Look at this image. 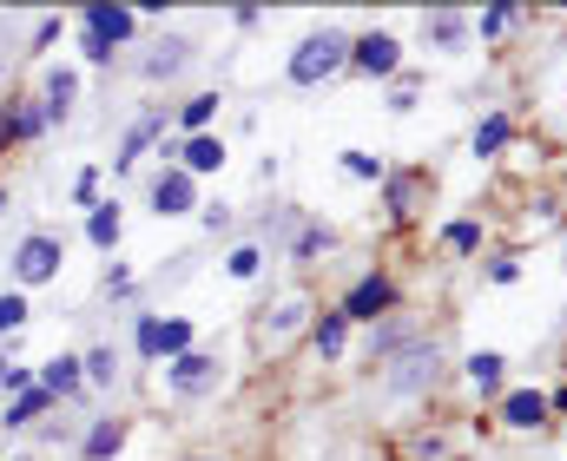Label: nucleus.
Segmentation results:
<instances>
[{
	"label": "nucleus",
	"mask_w": 567,
	"mask_h": 461,
	"mask_svg": "<svg viewBox=\"0 0 567 461\" xmlns=\"http://www.w3.org/2000/svg\"><path fill=\"white\" fill-rule=\"evenodd\" d=\"M443 251H449V257H469V251H482V224H476V218H456V224H443Z\"/></svg>",
	"instance_id": "bb28decb"
},
{
	"label": "nucleus",
	"mask_w": 567,
	"mask_h": 461,
	"mask_svg": "<svg viewBox=\"0 0 567 461\" xmlns=\"http://www.w3.org/2000/svg\"><path fill=\"white\" fill-rule=\"evenodd\" d=\"M79 26H86L92 40H106V46H126V40H132V26H139V13H132V7H86V13H79Z\"/></svg>",
	"instance_id": "9d476101"
},
{
	"label": "nucleus",
	"mask_w": 567,
	"mask_h": 461,
	"mask_svg": "<svg viewBox=\"0 0 567 461\" xmlns=\"http://www.w3.org/2000/svg\"><path fill=\"white\" fill-rule=\"evenodd\" d=\"M423 33H429L436 53H462L469 33H476V20H469L462 7H436V13H423Z\"/></svg>",
	"instance_id": "1a4fd4ad"
},
{
	"label": "nucleus",
	"mask_w": 567,
	"mask_h": 461,
	"mask_svg": "<svg viewBox=\"0 0 567 461\" xmlns=\"http://www.w3.org/2000/svg\"><path fill=\"white\" fill-rule=\"evenodd\" d=\"M139 356H145V363H159V317H152V310L139 317Z\"/></svg>",
	"instance_id": "c9c22d12"
},
{
	"label": "nucleus",
	"mask_w": 567,
	"mask_h": 461,
	"mask_svg": "<svg viewBox=\"0 0 567 461\" xmlns=\"http://www.w3.org/2000/svg\"><path fill=\"white\" fill-rule=\"evenodd\" d=\"M443 383V350L436 343H410L403 356H390V370H383V389L390 396H429Z\"/></svg>",
	"instance_id": "f03ea898"
},
{
	"label": "nucleus",
	"mask_w": 567,
	"mask_h": 461,
	"mask_svg": "<svg viewBox=\"0 0 567 461\" xmlns=\"http://www.w3.org/2000/svg\"><path fill=\"white\" fill-rule=\"evenodd\" d=\"M211 112H218V92H192V99L178 106V125H185V139H198V132L211 125Z\"/></svg>",
	"instance_id": "a878e982"
},
{
	"label": "nucleus",
	"mask_w": 567,
	"mask_h": 461,
	"mask_svg": "<svg viewBox=\"0 0 567 461\" xmlns=\"http://www.w3.org/2000/svg\"><path fill=\"white\" fill-rule=\"evenodd\" d=\"M225 271H231V277L244 284V277H258V271H264V251H258V244H238V251L225 257Z\"/></svg>",
	"instance_id": "c756f323"
},
{
	"label": "nucleus",
	"mask_w": 567,
	"mask_h": 461,
	"mask_svg": "<svg viewBox=\"0 0 567 461\" xmlns=\"http://www.w3.org/2000/svg\"><path fill=\"white\" fill-rule=\"evenodd\" d=\"M218 383H225V363H218L211 350H185V356L165 363V389H172L178 403H198V396H211Z\"/></svg>",
	"instance_id": "20e7f679"
},
{
	"label": "nucleus",
	"mask_w": 567,
	"mask_h": 461,
	"mask_svg": "<svg viewBox=\"0 0 567 461\" xmlns=\"http://www.w3.org/2000/svg\"><path fill=\"white\" fill-rule=\"evenodd\" d=\"M416 343V330H410V317H383L377 330H370V363H390V356H403Z\"/></svg>",
	"instance_id": "dca6fc26"
},
{
	"label": "nucleus",
	"mask_w": 567,
	"mask_h": 461,
	"mask_svg": "<svg viewBox=\"0 0 567 461\" xmlns=\"http://www.w3.org/2000/svg\"><path fill=\"white\" fill-rule=\"evenodd\" d=\"M0 389H13V396H26V389H33V370H13V363H7V350H0Z\"/></svg>",
	"instance_id": "e433bc0d"
},
{
	"label": "nucleus",
	"mask_w": 567,
	"mask_h": 461,
	"mask_svg": "<svg viewBox=\"0 0 567 461\" xmlns=\"http://www.w3.org/2000/svg\"><path fill=\"white\" fill-rule=\"evenodd\" d=\"M515 139V125H509V112H489L482 125H476V158H495L502 145Z\"/></svg>",
	"instance_id": "5701e85b"
},
{
	"label": "nucleus",
	"mask_w": 567,
	"mask_h": 461,
	"mask_svg": "<svg viewBox=\"0 0 567 461\" xmlns=\"http://www.w3.org/2000/svg\"><path fill=\"white\" fill-rule=\"evenodd\" d=\"M192 205H198V178L178 172V165H165V172L152 178V211H159V218H185Z\"/></svg>",
	"instance_id": "0eeeda50"
},
{
	"label": "nucleus",
	"mask_w": 567,
	"mask_h": 461,
	"mask_svg": "<svg viewBox=\"0 0 567 461\" xmlns=\"http://www.w3.org/2000/svg\"><path fill=\"white\" fill-rule=\"evenodd\" d=\"M192 59H198V46H192L185 33H172V40H159L152 53H139V79H178Z\"/></svg>",
	"instance_id": "6e6552de"
},
{
	"label": "nucleus",
	"mask_w": 567,
	"mask_h": 461,
	"mask_svg": "<svg viewBox=\"0 0 567 461\" xmlns=\"http://www.w3.org/2000/svg\"><path fill=\"white\" fill-rule=\"evenodd\" d=\"M46 409H53V396H46V389H40V383H33V389H26V396H13V403H7V409H0V429H33V422H40V416H46Z\"/></svg>",
	"instance_id": "aec40b11"
},
{
	"label": "nucleus",
	"mask_w": 567,
	"mask_h": 461,
	"mask_svg": "<svg viewBox=\"0 0 567 461\" xmlns=\"http://www.w3.org/2000/svg\"><path fill=\"white\" fill-rule=\"evenodd\" d=\"M126 449V422H112V416H99L92 429H86V442H79V461H112Z\"/></svg>",
	"instance_id": "a211bd4d"
},
{
	"label": "nucleus",
	"mask_w": 567,
	"mask_h": 461,
	"mask_svg": "<svg viewBox=\"0 0 567 461\" xmlns=\"http://www.w3.org/2000/svg\"><path fill=\"white\" fill-rule=\"evenodd\" d=\"M383 198H390V218L410 224V218L423 211V172H390V178H383Z\"/></svg>",
	"instance_id": "f8f14e48"
},
{
	"label": "nucleus",
	"mask_w": 567,
	"mask_h": 461,
	"mask_svg": "<svg viewBox=\"0 0 567 461\" xmlns=\"http://www.w3.org/2000/svg\"><path fill=\"white\" fill-rule=\"evenodd\" d=\"M79 46H86V59H92V66H106V59H112V46H106V40H92V33H79Z\"/></svg>",
	"instance_id": "58836bf2"
},
{
	"label": "nucleus",
	"mask_w": 567,
	"mask_h": 461,
	"mask_svg": "<svg viewBox=\"0 0 567 461\" xmlns=\"http://www.w3.org/2000/svg\"><path fill=\"white\" fill-rule=\"evenodd\" d=\"M350 66H357L363 79H390V73H403V40L377 26V33L350 40Z\"/></svg>",
	"instance_id": "423d86ee"
},
{
	"label": "nucleus",
	"mask_w": 567,
	"mask_h": 461,
	"mask_svg": "<svg viewBox=\"0 0 567 461\" xmlns=\"http://www.w3.org/2000/svg\"><path fill=\"white\" fill-rule=\"evenodd\" d=\"M20 323H26V297H20V290H7V297H0V337H13Z\"/></svg>",
	"instance_id": "72a5a7b5"
},
{
	"label": "nucleus",
	"mask_w": 567,
	"mask_h": 461,
	"mask_svg": "<svg viewBox=\"0 0 567 461\" xmlns=\"http://www.w3.org/2000/svg\"><path fill=\"white\" fill-rule=\"evenodd\" d=\"M73 99H79V73H73V66H59V73H46V92H40V112H46V119H66V112H73Z\"/></svg>",
	"instance_id": "6ab92c4d"
},
{
	"label": "nucleus",
	"mask_w": 567,
	"mask_h": 461,
	"mask_svg": "<svg viewBox=\"0 0 567 461\" xmlns=\"http://www.w3.org/2000/svg\"><path fill=\"white\" fill-rule=\"evenodd\" d=\"M515 20H522V7H489V13H482L476 26H482V40H502V33H509Z\"/></svg>",
	"instance_id": "7c9ffc66"
},
{
	"label": "nucleus",
	"mask_w": 567,
	"mask_h": 461,
	"mask_svg": "<svg viewBox=\"0 0 567 461\" xmlns=\"http://www.w3.org/2000/svg\"><path fill=\"white\" fill-rule=\"evenodd\" d=\"M462 376H469V389L502 396V383H509V356H502V350H476V356L462 363Z\"/></svg>",
	"instance_id": "ddd939ff"
},
{
	"label": "nucleus",
	"mask_w": 567,
	"mask_h": 461,
	"mask_svg": "<svg viewBox=\"0 0 567 461\" xmlns=\"http://www.w3.org/2000/svg\"><path fill=\"white\" fill-rule=\"evenodd\" d=\"M350 323H383V317H396V277H383V271H370V277H357L350 284V297L337 304Z\"/></svg>",
	"instance_id": "39448f33"
},
{
	"label": "nucleus",
	"mask_w": 567,
	"mask_h": 461,
	"mask_svg": "<svg viewBox=\"0 0 567 461\" xmlns=\"http://www.w3.org/2000/svg\"><path fill=\"white\" fill-rule=\"evenodd\" d=\"M40 389L59 403V396H86V370H79V356H53L46 370H40Z\"/></svg>",
	"instance_id": "f3484780"
},
{
	"label": "nucleus",
	"mask_w": 567,
	"mask_h": 461,
	"mask_svg": "<svg viewBox=\"0 0 567 461\" xmlns=\"http://www.w3.org/2000/svg\"><path fill=\"white\" fill-rule=\"evenodd\" d=\"M79 370H86V383H92V389H112V383H119V356H112V343L86 350V356H79Z\"/></svg>",
	"instance_id": "393cba45"
},
{
	"label": "nucleus",
	"mask_w": 567,
	"mask_h": 461,
	"mask_svg": "<svg viewBox=\"0 0 567 461\" xmlns=\"http://www.w3.org/2000/svg\"><path fill=\"white\" fill-rule=\"evenodd\" d=\"M59 264H66V244H59V238H46V231H26V238L13 244V284H20V290L53 284V277H59Z\"/></svg>",
	"instance_id": "7ed1b4c3"
},
{
	"label": "nucleus",
	"mask_w": 567,
	"mask_h": 461,
	"mask_svg": "<svg viewBox=\"0 0 567 461\" xmlns=\"http://www.w3.org/2000/svg\"><path fill=\"white\" fill-rule=\"evenodd\" d=\"M548 416H567V389H555V396H548Z\"/></svg>",
	"instance_id": "ea45409f"
},
{
	"label": "nucleus",
	"mask_w": 567,
	"mask_h": 461,
	"mask_svg": "<svg viewBox=\"0 0 567 461\" xmlns=\"http://www.w3.org/2000/svg\"><path fill=\"white\" fill-rule=\"evenodd\" d=\"M192 350V323L185 317H165L159 323V363H172V356H185Z\"/></svg>",
	"instance_id": "cd10ccee"
},
{
	"label": "nucleus",
	"mask_w": 567,
	"mask_h": 461,
	"mask_svg": "<svg viewBox=\"0 0 567 461\" xmlns=\"http://www.w3.org/2000/svg\"><path fill=\"white\" fill-rule=\"evenodd\" d=\"M13 461H33V455H13Z\"/></svg>",
	"instance_id": "37998d69"
},
{
	"label": "nucleus",
	"mask_w": 567,
	"mask_h": 461,
	"mask_svg": "<svg viewBox=\"0 0 567 461\" xmlns=\"http://www.w3.org/2000/svg\"><path fill=\"white\" fill-rule=\"evenodd\" d=\"M310 343H317V356H324V363H337V356H344V343H350V317H344V310L310 317Z\"/></svg>",
	"instance_id": "2eb2a0df"
},
{
	"label": "nucleus",
	"mask_w": 567,
	"mask_h": 461,
	"mask_svg": "<svg viewBox=\"0 0 567 461\" xmlns=\"http://www.w3.org/2000/svg\"><path fill=\"white\" fill-rule=\"evenodd\" d=\"M502 422L509 429H548V396L542 389H502Z\"/></svg>",
	"instance_id": "9b49d317"
},
{
	"label": "nucleus",
	"mask_w": 567,
	"mask_h": 461,
	"mask_svg": "<svg viewBox=\"0 0 567 461\" xmlns=\"http://www.w3.org/2000/svg\"><path fill=\"white\" fill-rule=\"evenodd\" d=\"M7 205H13V198H7V191H0V211H7Z\"/></svg>",
	"instance_id": "a19ab883"
},
{
	"label": "nucleus",
	"mask_w": 567,
	"mask_h": 461,
	"mask_svg": "<svg viewBox=\"0 0 567 461\" xmlns=\"http://www.w3.org/2000/svg\"><path fill=\"white\" fill-rule=\"evenodd\" d=\"M344 66H350V33L324 26V33H304V40L291 46L284 79H291V86H324V79H337Z\"/></svg>",
	"instance_id": "f257e3e1"
},
{
	"label": "nucleus",
	"mask_w": 567,
	"mask_h": 461,
	"mask_svg": "<svg viewBox=\"0 0 567 461\" xmlns=\"http://www.w3.org/2000/svg\"><path fill=\"white\" fill-rule=\"evenodd\" d=\"M310 323V304H284L277 317H271V343H284V337H297Z\"/></svg>",
	"instance_id": "c85d7f7f"
},
{
	"label": "nucleus",
	"mask_w": 567,
	"mask_h": 461,
	"mask_svg": "<svg viewBox=\"0 0 567 461\" xmlns=\"http://www.w3.org/2000/svg\"><path fill=\"white\" fill-rule=\"evenodd\" d=\"M515 277H522V264H515V257H495V264H489V284H515Z\"/></svg>",
	"instance_id": "4c0bfd02"
},
{
	"label": "nucleus",
	"mask_w": 567,
	"mask_h": 461,
	"mask_svg": "<svg viewBox=\"0 0 567 461\" xmlns=\"http://www.w3.org/2000/svg\"><path fill=\"white\" fill-rule=\"evenodd\" d=\"M119 231H126V218H119V205H112V198L86 211V238H92V251H112V244H119Z\"/></svg>",
	"instance_id": "4be33fe9"
},
{
	"label": "nucleus",
	"mask_w": 567,
	"mask_h": 461,
	"mask_svg": "<svg viewBox=\"0 0 567 461\" xmlns=\"http://www.w3.org/2000/svg\"><path fill=\"white\" fill-rule=\"evenodd\" d=\"M416 99H423V79L410 73V79H396V92H390L383 106H390V112H416Z\"/></svg>",
	"instance_id": "473e14b6"
},
{
	"label": "nucleus",
	"mask_w": 567,
	"mask_h": 461,
	"mask_svg": "<svg viewBox=\"0 0 567 461\" xmlns=\"http://www.w3.org/2000/svg\"><path fill=\"white\" fill-rule=\"evenodd\" d=\"M330 244H337V231H330V224H304V231L291 238V257H297V264H317Z\"/></svg>",
	"instance_id": "b1692460"
},
{
	"label": "nucleus",
	"mask_w": 567,
	"mask_h": 461,
	"mask_svg": "<svg viewBox=\"0 0 567 461\" xmlns=\"http://www.w3.org/2000/svg\"><path fill=\"white\" fill-rule=\"evenodd\" d=\"M344 172H350V178H370V185H377V178H390V165H383V158H370V152H344Z\"/></svg>",
	"instance_id": "2f4dec72"
},
{
	"label": "nucleus",
	"mask_w": 567,
	"mask_h": 461,
	"mask_svg": "<svg viewBox=\"0 0 567 461\" xmlns=\"http://www.w3.org/2000/svg\"><path fill=\"white\" fill-rule=\"evenodd\" d=\"M73 205H86V211L99 205V172H92V165H86V172L73 178Z\"/></svg>",
	"instance_id": "f704fd0d"
},
{
	"label": "nucleus",
	"mask_w": 567,
	"mask_h": 461,
	"mask_svg": "<svg viewBox=\"0 0 567 461\" xmlns=\"http://www.w3.org/2000/svg\"><path fill=\"white\" fill-rule=\"evenodd\" d=\"M172 165H178V172H192V178H198V172H218V165H225V139L198 132V139H185V145H178V158H172Z\"/></svg>",
	"instance_id": "4468645a"
},
{
	"label": "nucleus",
	"mask_w": 567,
	"mask_h": 461,
	"mask_svg": "<svg viewBox=\"0 0 567 461\" xmlns=\"http://www.w3.org/2000/svg\"><path fill=\"white\" fill-rule=\"evenodd\" d=\"M192 461H218V455H192Z\"/></svg>",
	"instance_id": "79ce46f5"
},
{
	"label": "nucleus",
	"mask_w": 567,
	"mask_h": 461,
	"mask_svg": "<svg viewBox=\"0 0 567 461\" xmlns=\"http://www.w3.org/2000/svg\"><path fill=\"white\" fill-rule=\"evenodd\" d=\"M159 132H165V112H145V119H139V125L126 132V145H119V158H112V172H132V158H139V152H145V145H152Z\"/></svg>",
	"instance_id": "412c9836"
}]
</instances>
